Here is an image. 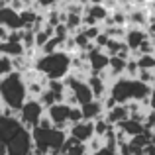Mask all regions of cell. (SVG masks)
<instances>
[{"mask_svg":"<svg viewBox=\"0 0 155 155\" xmlns=\"http://www.w3.org/2000/svg\"><path fill=\"white\" fill-rule=\"evenodd\" d=\"M34 69L47 81H63L71 73V55L65 51H55L49 55H35Z\"/></svg>","mask_w":155,"mask_h":155,"instance_id":"obj_1","label":"cell"},{"mask_svg":"<svg viewBox=\"0 0 155 155\" xmlns=\"http://www.w3.org/2000/svg\"><path fill=\"white\" fill-rule=\"evenodd\" d=\"M108 91L116 104H128V102H143V100L149 98V92H151V87L140 83L137 79H116L114 83L108 84Z\"/></svg>","mask_w":155,"mask_h":155,"instance_id":"obj_2","label":"cell"},{"mask_svg":"<svg viewBox=\"0 0 155 155\" xmlns=\"http://www.w3.org/2000/svg\"><path fill=\"white\" fill-rule=\"evenodd\" d=\"M0 100L12 112H16V114L20 112V108L28 100L26 83H24V77L20 73L14 71L10 75L2 77V81H0Z\"/></svg>","mask_w":155,"mask_h":155,"instance_id":"obj_3","label":"cell"},{"mask_svg":"<svg viewBox=\"0 0 155 155\" xmlns=\"http://www.w3.org/2000/svg\"><path fill=\"white\" fill-rule=\"evenodd\" d=\"M30 134L35 155H61V147L67 140V132L57 128H34Z\"/></svg>","mask_w":155,"mask_h":155,"instance_id":"obj_4","label":"cell"},{"mask_svg":"<svg viewBox=\"0 0 155 155\" xmlns=\"http://www.w3.org/2000/svg\"><path fill=\"white\" fill-rule=\"evenodd\" d=\"M43 114H45V110H43V106L39 104L38 100L28 98L16 116H18L22 128L28 130V132H31L34 128H38V124H39V120L43 118Z\"/></svg>","mask_w":155,"mask_h":155,"instance_id":"obj_5","label":"cell"},{"mask_svg":"<svg viewBox=\"0 0 155 155\" xmlns=\"http://www.w3.org/2000/svg\"><path fill=\"white\" fill-rule=\"evenodd\" d=\"M8 155H31L34 153V141H31V134L28 130H22L16 134L10 141L6 143Z\"/></svg>","mask_w":155,"mask_h":155,"instance_id":"obj_6","label":"cell"},{"mask_svg":"<svg viewBox=\"0 0 155 155\" xmlns=\"http://www.w3.org/2000/svg\"><path fill=\"white\" fill-rule=\"evenodd\" d=\"M69 112H71V106H67L65 102H57V104H53L51 108H47L45 116L49 118L53 128L67 132L69 130Z\"/></svg>","mask_w":155,"mask_h":155,"instance_id":"obj_7","label":"cell"},{"mask_svg":"<svg viewBox=\"0 0 155 155\" xmlns=\"http://www.w3.org/2000/svg\"><path fill=\"white\" fill-rule=\"evenodd\" d=\"M67 136H71L73 140H77L79 143H88V141L94 137V124L87 120H81L77 124L69 126L67 130Z\"/></svg>","mask_w":155,"mask_h":155,"instance_id":"obj_8","label":"cell"},{"mask_svg":"<svg viewBox=\"0 0 155 155\" xmlns=\"http://www.w3.org/2000/svg\"><path fill=\"white\" fill-rule=\"evenodd\" d=\"M22 124H20L18 116H2L0 114V141L2 143H8V141L12 140V137L16 136V134L22 132Z\"/></svg>","mask_w":155,"mask_h":155,"instance_id":"obj_9","label":"cell"},{"mask_svg":"<svg viewBox=\"0 0 155 155\" xmlns=\"http://www.w3.org/2000/svg\"><path fill=\"white\" fill-rule=\"evenodd\" d=\"M0 26L6 28L8 31H20V30H24L22 20H20V14H18V12H14L12 8H8V6L0 8Z\"/></svg>","mask_w":155,"mask_h":155,"instance_id":"obj_10","label":"cell"},{"mask_svg":"<svg viewBox=\"0 0 155 155\" xmlns=\"http://www.w3.org/2000/svg\"><path fill=\"white\" fill-rule=\"evenodd\" d=\"M147 39V31L141 30V28H128L126 30V38H124V43L128 45L130 51H137V47Z\"/></svg>","mask_w":155,"mask_h":155,"instance_id":"obj_11","label":"cell"},{"mask_svg":"<svg viewBox=\"0 0 155 155\" xmlns=\"http://www.w3.org/2000/svg\"><path fill=\"white\" fill-rule=\"evenodd\" d=\"M87 84H88V88H91L92 98H94V100H102L104 96L108 94V83H106L102 77L91 75V77L87 79Z\"/></svg>","mask_w":155,"mask_h":155,"instance_id":"obj_12","label":"cell"},{"mask_svg":"<svg viewBox=\"0 0 155 155\" xmlns=\"http://www.w3.org/2000/svg\"><path fill=\"white\" fill-rule=\"evenodd\" d=\"M79 108H81V114H83V120H87V122H96L104 116V108L100 100H92V102L79 106Z\"/></svg>","mask_w":155,"mask_h":155,"instance_id":"obj_13","label":"cell"},{"mask_svg":"<svg viewBox=\"0 0 155 155\" xmlns=\"http://www.w3.org/2000/svg\"><path fill=\"white\" fill-rule=\"evenodd\" d=\"M130 118L128 114V108H126V104H116L112 110H108V112H104V120L108 122L110 126H120L122 122H126Z\"/></svg>","mask_w":155,"mask_h":155,"instance_id":"obj_14","label":"cell"},{"mask_svg":"<svg viewBox=\"0 0 155 155\" xmlns=\"http://www.w3.org/2000/svg\"><path fill=\"white\" fill-rule=\"evenodd\" d=\"M128 24L130 28H147V10L145 8H134L128 12Z\"/></svg>","mask_w":155,"mask_h":155,"instance_id":"obj_15","label":"cell"},{"mask_svg":"<svg viewBox=\"0 0 155 155\" xmlns=\"http://www.w3.org/2000/svg\"><path fill=\"white\" fill-rule=\"evenodd\" d=\"M118 130H120L122 134H124L128 140H132V137H136V136H140V134H143V124L141 122H136V120H126V122H122L120 126H116Z\"/></svg>","mask_w":155,"mask_h":155,"instance_id":"obj_16","label":"cell"},{"mask_svg":"<svg viewBox=\"0 0 155 155\" xmlns=\"http://www.w3.org/2000/svg\"><path fill=\"white\" fill-rule=\"evenodd\" d=\"M0 55H6L10 59L24 55V45L20 41H2L0 43Z\"/></svg>","mask_w":155,"mask_h":155,"instance_id":"obj_17","label":"cell"},{"mask_svg":"<svg viewBox=\"0 0 155 155\" xmlns=\"http://www.w3.org/2000/svg\"><path fill=\"white\" fill-rule=\"evenodd\" d=\"M83 16H87V18L94 20L96 24H102V22H106V18L110 16V12L106 10L102 4H100V6H92V4H88V8L84 10V14H83Z\"/></svg>","mask_w":155,"mask_h":155,"instance_id":"obj_18","label":"cell"},{"mask_svg":"<svg viewBox=\"0 0 155 155\" xmlns=\"http://www.w3.org/2000/svg\"><path fill=\"white\" fill-rule=\"evenodd\" d=\"M35 34V49H41L43 45H45L47 41L53 38V28H49V26H43L41 30H38V31H34Z\"/></svg>","mask_w":155,"mask_h":155,"instance_id":"obj_19","label":"cell"},{"mask_svg":"<svg viewBox=\"0 0 155 155\" xmlns=\"http://www.w3.org/2000/svg\"><path fill=\"white\" fill-rule=\"evenodd\" d=\"M47 91L57 98V102H63V96H65V92H67V87H65L63 81H49V83H47Z\"/></svg>","mask_w":155,"mask_h":155,"instance_id":"obj_20","label":"cell"},{"mask_svg":"<svg viewBox=\"0 0 155 155\" xmlns=\"http://www.w3.org/2000/svg\"><path fill=\"white\" fill-rule=\"evenodd\" d=\"M126 30H128V28H124V26H110V28H104L102 31L106 34V38H108V39H114V41H124Z\"/></svg>","mask_w":155,"mask_h":155,"instance_id":"obj_21","label":"cell"},{"mask_svg":"<svg viewBox=\"0 0 155 155\" xmlns=\"http://www.w3.org/2000/svg\"><path fill=\"white\" fill-rule=\"evenodd\" d=\"M65 28L69 30V34H75V31H79L81 28H83V16H73V14H67L65 16Z\"/></svg>","mask_w":155,"mask_h":155,"instance_id":"obj_22","label":"cell"},{"mask_svg":"<svg viewBox=\"0 0 155 155\" xmlns=\"http://www.w3.org/2000/svg\"><path fill=\"white\" fill-rule=\"evenodd\" d=\"M61 0H31V8L38 12H41V14H45L47 10H53V8L59 6Z\"/></svg>","mask_w":155,"mask_h":155,"instance_id":"obj_23","label":"cell"},{"mask_svg":"<svg viewBox=\"0 0 155 155\" xmlns=\"http://www.w3.org/2000/svg\"><path fill=\"white\" fill-rule=\"evenodd\" d=\"M136 63L140 71H155V55H137Z\"/></svg>","mask_w":155,"mask_h":155,"instance_id":"obj_24","label":"cell"},{"mask_svg":"<svg viewBox=\"0 0 155 155\" xmlns=\"http://www.w3.org/2000/svg\"><path fill=\"white\" fill-rule=\"evenodd\" d=\"M92 124H94V137H104L106 134L110 132V130L114 128V126H110L108 122L104 120V116L100 118V120H96V122H92Z\"/></svg>","mask_w":155,"mask_h":155,"instance_id":"obj_25","label":"cell"},{"mask_svg":"<svg viewBox=\"0 0 155 155\" xmlns=\"http://www.w3.org/2000/svg\"><path fill=\"white\" fill-rule=\"evenodd\" d=\"M137 73H140V69H137L136 59H128L124 69V79H137Z\"/></svg>","mask_w":155,"mask_h":155,"instance_id":"obj_26","label":"cell"},{"mask_svg":"<svg viewBox=\"0 0 155 155\" xmlns=\"http://www.w3.org/2000/svg\"><path fill=\"white\" fill-rule=\"evenodd\" d=\"M14 73V65H12V59L6 55H0V77H6Z\"/></svg>","mask_w":155,"mask_h":155,"instance_id":"obj_27","label":"cell"},{"mask_svg":"<svg viewBox=\"0 0 155 155\" xmlns=\"http://www.w3.org/2000/svg\"><path fill=\"white\" fill-rule=\"evenodd\" d=\"M83 120V114H81V108L79 106H75V108H71V112H69V126L77 124V122Z\"/></svg>","mask_w":155,"mask_h":155,"instance_id":"obj_28","label":"cell"},{"mask_svg":"<svg viewBox=\"0 0 155 155\" xmlns=\"http://www.w3.org/2000/svg\"><path fill=\"white\" fill-rule=\"evenodd\" d=\"M100 31H102V30H100V26H92V28H83V34L87 35V38L91 39V41H94V39H96V35H98Z\"/></svg>","mask_w":155,"mask_h":155,"instance_id":"obj_29","label":"cell"},{"mask_svg":"<svg viewBox=\"0 0 155 155\" xmlns=\"http://www.w3.org/2000/svg\"><path fill=\"white\" fill-rule=\"evenodd\" d=\"M92 43H94V47H96V49H100V51H102L104 47H106V43H108V38H106V34H104V31H100V34L96 35V39H94Z\"/></svg>","mask_w":155,"mask_h":155,"instance_id":"obj_30","label":"cell"},{"mask_svg":"<svg viewBox=\"0 0 155 155\" xmlns=\"http://www.w3.org/2000/svg\"><path fill=\"white\" fill-rule=\"evenodd\" d=\"M147 106L151 112H155V84L151 87V92H149V98H147Z\"/></svg>","mask_w":155,"mask_h":155,"instance_id":"obj_31","label":"cell"},{"mask_svg":"<svg viewBox=\"0 0 155 155\" xmlns=\"http://www.w3.org/2000/svg\"><path fill=\"white\" fill-rule=\"evenodd\" d=\"M8 34H10V31H8L6 28L0 26V41H6V39H8Z\"/></svg>","mask_w":155,"mask_h":155,"instance_id":"obj_32","label":"cell"},{"mask_svg":"<svg viewBox=\"0 0 155 155\" xmlns=\"http://www.w3.org/2000/svg\"><path fill=\"white\" fill-rule=\"evenodd\" d=\"M0 155H8V149H6V143L0 141Z\"/></svg>","mask_w":155,"mask_h":155,"instance_id":"obj_33","label":"cell"},{"mask_svg":"<svg viewBox=\"0 0 155 155\" xmlns=\"http://www.w3.org/2000/svg\"><path fill=\"white\" fill-rule=\"evenodd\" d=\"M61 2H63L61 6H65V4H73V2H77V0H61Z\"/></svg>","mask_w":155,"mask_h":155,"instance_id":"obj_34","label":"cell"},{"mask_svg":"<svg viewBox=\"0 0 155 155\" xmlns=\"http://www.w3.org/2000/svg\"><path fill=\"white\" fill-rule=\"evenodd\" d=\"M147 8H149V10H153V12H155V2H149V6H147Z\"/></svg>","mask_w":155,"mask_h":155,"instance_id":"obj_35","label":"cell"},{"mask_svg":"<svg viewBox=\"0 0 155 155\" xmlns=\"http://www.w3.org/2000/svg\"><path fill=\"white\" fill-rule=\"evenodd\" d=\"M20 2H24V4H28V6H31V0H20Z\"/></svg>","mask_w":155,"mask_h":155,"instance_id":"obj_36","label":"cell"},{"mask_svg":"<svg viewBox=\"0 0 155 155\" xmlns=\"http://www.w3.org/2000/svg\"><path fill=\"white\" fill-rule=\"evenodd\" d=\"M4 108V104H2V100H0V110H2Z\"/></svg>","mask_w":155,"mask_h":155,"instance_id":"obj_37","label":"cell"},{"mask_svg":"<svg viewBox=\"0 0 155 155\" xmlns=\"http://www.w3.org/2000/svg\"><path fill=\"white\" fill-rule=\"evenodd\" d=\"M149 2H155V0H149Z\"/></svg>","mask_w":155,"mask_h":155,"instance_id":"obj_38","label":"cell"},{"mask_svg":"<svg viewBox=\"0 0 155 155\" xmlns=\"http://www.w3.org/2000/svg\"><path fill=\"white\" fill-rule=\"evenodd\" d=\"M0 81H2V77H0Z\"/></svg>","mask_w":155,"mask_h":155,"instance_id":"obj_39","label":"cell"},{"mask_svg":"<svg viewBox=\"0 0 155 155\" xmlns=\"http://www.w3.org/2000/svg\"><path fill=\"white\" fill-rule=\"evenodd\" d=\"M31 155H35V153H31Z\"/></svg>","mask_w":155,"mask_h":155,"instance_id":"obj_40","label":"cell"},{"mask_svg":"<svg viewBox=\"0 0 155 155\" xmlns=\"http://www.w3.org/2000/svg\"><path fill=\"white\" fill-rule=\"evenodd\" d=\"M0 43H2V41H0Z\"/></svg>","mask_w":155,"mask_h":155,"instance_id":"obj_41","label":"cell"}]
</instances>
